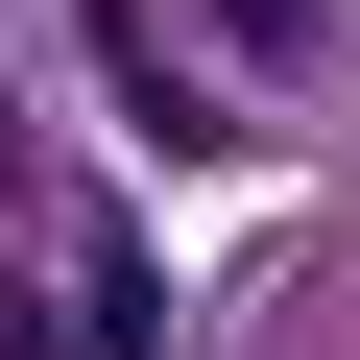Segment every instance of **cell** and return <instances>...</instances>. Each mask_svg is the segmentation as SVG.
Here are the masks:
<instances>
[{"instance_id":"7a4b0ae2","label":"cell","mask_w":360,"mask_h":360,"mask_svg":"<svg viewBox=\"0 0 360 360\" xmlns=\"http://www.w3.org/2000/svg\"><path fill=\"white\" fill-rule=\"evenodd\" d=\"M217 25H240L264 72H312V49H336V25H312V0H217Z\"/></svg>"},{"instance_id":"6da1fadb","label":"cell","mask_w":360,"mask_h":360,"mask_svg":"<svg viewBox=\"0 0 360 360\" xmlns=\"http://www.w3.org/2000/svg\"><path fill=\"white\" fill-rule=\"evenodd\" d=\"M72 360H168V288H144V240H120V217L72 240Z\"/></svg>"},{"instance_id":"3957f363","label":"cell","mask_w":360,"mask_h":360,"mask_svg":"<svg viewBox=\"0 0 360 360\" xmlns=\"http://www.w3.org/2000/svg\"><path fill=\"white\" fill-rule=\"evenodd\" d=\"M0 193H25V96H0Z\"/></svg>"}]
</instances>
